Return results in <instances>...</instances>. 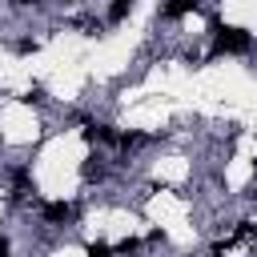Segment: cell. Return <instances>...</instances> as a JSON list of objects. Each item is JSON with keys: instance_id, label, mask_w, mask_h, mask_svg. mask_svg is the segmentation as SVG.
<instances>
[{"instance_id": "obj_1", "label": "cell", "mask_w": 257, "mask_h": 257, "mask_svg": "<svg viewBox=\"0 0 257 257\" xmlns=\"http://www.w3.org/2000/svg\"><path fill=\"white\" fill-rule=\"evenodd\" d=\"M253 36L245 28H229V24H213V48L217 52H249Z\"/></svg>"}, {"instance_id": "obj_2", "label": "cell", "mask_w": 257, "mask_h": 257, "mask_svg": "<svg viewBox=\"0 0 257 257\" xmlns=\"http://www.w3.org/2000/svg\"><path fill=\"white\" fill-rule=\"evenodd\" d=\"M72 217V205L68 201H48L44 205V221H68Z\"/></svg>"}, {"instance_id": "obj_3", "label": "cell", "mask_w": 257, "mask_h": 257, "mask_svg": "<svg viewBox=\"0 0 257 257\" xmlns=\"http://www.w3.org/2000/svg\"><path fill=\"white\" fill-rule=\"evenodd\" d=\"M193 8H197V0H169V4H165V16H169V20H177V16L193 12Z\"/></svg>"}, {"instance_id": "obj_4", "label": "cell", "mask_w": 257, "mask_h": 257, "mask_svg": "<svg viewBox=\"0 0 257 257\" xmlns=\"http://www.w3.org/2000/svg\"><path fill=\"white\" fill-rule=\"evenodd\" d=\"M128 12H133V0H112V4H108V20H112V24H120Z\"/></svg>"}, {"instance_id": "obj_5", "label": "cell", "mask_w": 257, "mask_h": 257, "mask_svg": "<svg viewBox=\"0 0 257 257\" xmlns=\"http://www.w3.org/2000/svg\"><path fill=\"white\" fill-rule=\"evenodd\" d=\"M84 137H88V141H116V133H112L108 124H88Z\"/></svg>"}, {"instance_id": "obj_6", "label": "cell", "mask_w": 257, "mask_h": 257, "mask_svg": "<svg viewBox=\"0 0 257 257\" xmlns=\"http://www.w3.org/2000/svg\"><path fill=\"white\" fill-rule=\"evenodd\" d=\"M108 253H112V249H108L104 241H92V245H88V257H108Z\"/></svg>"}, {"instance_id": "obj_7", "label": "cell", "mask_w": 257, "mask_h": 257, "mask_svg": "<svg viewBox=\"0 0 257 257\" xmlns=\"http://www.w3.org/2000/svg\"><path fill=\"white\" fill-rule=\"evenodd\" d=\"M137 245H141V241H137V237H128V241H120V245H116V253H133Z\"/></svg>"}, {"instance_id": "obj_8", "label": "cell", "mask_w": 257, "mask_h": 257, "mask_svg": "<svg viewBox=\"0 0 257 257\" xmlns=\"http://www.w3.org/2000/svg\"><path fill=\"white\" fill-rule=\"evenodd\" d=\"M0 257H8V241L4 237H0Z\"/></svg>"}, {"instance_id": "obj_9", "label": "cell", "mask_w": 257, "mask_h": 257, "mask_svg": "<svg viewBox=\"0 0 257 257\" xmlns=\"http://www.w3.org/2000/svg\"><path fill=\"white\" fill-rule=\"evenodd\" d=\"M12 4H20V8H24V4H36V0H12Z\"/></svg>"}]
</instances>
